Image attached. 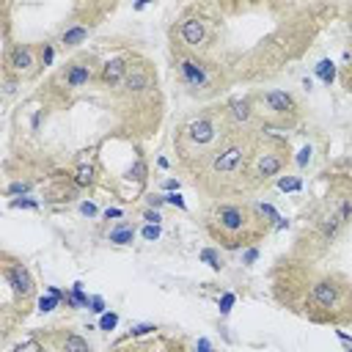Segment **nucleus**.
<instances>
[{
  "label": "nucleus",
  "mask_w": 352,
  "mask_h": 352,
  "mask_svg": "<svg viewBox=\"0 0 352 352\" xmlns=\"http://www.w3.org/2000/svg\"><path fill=\"white\" fill-rule=\"evenodd\" d=\"M215 220L220 223V228H226V231H237V228L245 226V212L240 207H220L217 215H215Z\"/></svg>",
  "instance_id": "obj_1"
},
{
  "label": "nucleus",
  "mask_w": 352,
  "mask_h": 352,
  "mask_svg": "<svg viewBox=\"0 0 352 352\" xmlns=\"http://www.w3.org/2000/svg\"><path fill=\"white\" fill-rule=\"evenodd\" d=\"M187 138L193 140V143H209V140L215 138V124L207 121V118L193 121V124L187 127Z\"/></svg>",
  "instance_id": "obj_2"
},
{
  "label": "nucleus",
  "mask_w": 352,
  "mask_h": 352,
  "mask_svg": "<svg viewBox=\"0 0 352 352\" xmlns=\"http://www.w3.org/2000/svg\"><path fill=\"white\" fill-rule=\"evenodd\" d=\"M6 278L11 281V286H14L17 292H22V295H30V292H33V281H30V275H28V270L25 267H8Z\"/></svg>",
  "instance_id": "obj_3"
},
{
  "label": "nucleus",
  "mask_w": 352,
  "mask_h": 352,
  "mask_svg": "<svg viewBox=\"0 0 352 352\" xmlns=\"http://www.w3.org/2000/svg\"><path fill=\"white\" fill-rule=\"evenodd\" d=\"M242 160V149L240 146H228L223 154H217V160H215V171H234L237 165H240Z\"/></svg>",
  "instance_id": "obj_4"
},
{
  "label": "nucleus",
  "mask_w": 352,
  "mask_h": 352,
  "mask_svg": "<svg viewBox=\"0 0 352 352\" xmlns=\"http://www.w3.org/2000/svg\"><path fill=\"white\" fill-rule=\"evenodd\" d=\"M182 75H185V80L193 85V88H198V85L207 83V72L201 69L198 63H193V61H182Z\"/></svg>",
  "instance_id": "obj_5"
},
{
  "label": "nucleus",
  "mask_w": 352,
  "mask_h": 352,
  "mask_svg": "<svg viewBox=\"0 0 352 352\" xmlns=\"http://www.w3.org/2000/svg\"><path fill=\"white\" fill-rule=\"evenodd\" d=\"M182 36H185L187 44L198 47V44L204 42V25H201L198 20H187L185 25H182Z\"/></svg>",
  "instance_id": "obj_6"
},
{
  "label": "nucleus",
  "mask_w": 352,
  "mask_h": 352,
  "mask_svg": "<svg viewBox=\"0 0 352 352\" xmlns=\"http://www.w3.org/2000/svg\"><path fill=\"white\" fill-rule=\"evenodd\" d=\"M314 303H319L322 308H330L336 303V289H333L330 283H317L314 286Z\"/></svg>",
  "instance_id": "obj_7"
},
{
  "label": "nucleus",
  "mask_w": 352,
  "mask_h": 352,
  "mask_svg": "<svg viewBox=\"0 0 352 352\" xmlns=\"http://www.w3.org/2000/svg\"><path fill=\"white\" fill-rule=\"evenodd\" d=\"M256 168H259V176H272V173L281 171V157L278 154H262Z\"/></svg>",
  "instance_id": "obj_8"
},
{
  "label": "nucleus",
  "mask_w": 352,
  "mask_h": 352,
  "mask_svg": "<svg viewBox=\"0 0 352 352\" xmlns=\"http://www.w3.org/2000/svg\"><path fill=\"white\" fill-rule=\"evenodd\" d=\"M267 105L272 108L275 113H286L295 108V102H292L289 94H283V91H272V94H267Z\"/></svg>",
  "instance_id": "obj_9"
},
{
  "label": "nucleus",
  "mask_w": 352,
  "mask_h": 352,
  "mask_svg": "<svg viewBox=\"0 0 352 352\" xmlns=\"http://www.w3.org/2000/svg\"><path fill=\"white\" fill-rule=\"evenodd\" d=\"M121 75H124V61H118V58H113V61L105 63V69H102V80L105 83H118L121 80Z\"/></svg>",
  "instance_id": "obj_10"
},
{
  "label": "nucleus",
  "mask_w": 352,
  "mask_h": 352,
  "mask_svg": "<svg viewBox=\"0 0 352 352\" xmlns=\"http://www.w3.org/2000/svg\"><path fill=\"white\" fill-rule=\"evenodd\" d=\"M11 66H14L17 72H25L33 66V58H30V50L28 47H17L14 53H11Z\"/></svg>",
  "instance_id": "obj_11"
},
{
  "label": "nucleus",
  "mask_w": 352,
  "mask_h": 352,
  "mask_svg": "<svg viewBox=\"0 0 352 352\" xmlns=\"http://www.w3.org/2000/svg\"><path fill=\"white\" fill-rule=\"evenodd\" d=\"M127 88L130 91L149 88V75H146V72H130V77H127Z\"/></svg>",
  "instance_id": "obj_12"
},
{
  "label": "nucleus",
  "mask_w": 352,
  "mask_h": 352,
  "mask_svg": "<svg viewBox=\"0 0 352 352\" xmlns=\"http://www.w3.org/2000/svg\"><path fill=\"white\" fill-rule=\"evenodd\" d=\"M85 36H88V30H85V28H69L66 33H63V39H61V42L66 44V47H75V44H80V42H83Z\"/></svg>",
  "instance_id": "obj_13"
},
{
  "label": "nucleus",
  "mask_w": 352,
  "mask_h": 352,
  "mask_svg": "<svg viewBox=\"0 0 352 352\" xmlns=\"http://www.w3.org/2000/svg\"><path fill=\"white\" fill-rule=\"evenodd\" d=\"M88 77H91V72L85 69V66H75V69L69 72V85L72 88H77V85L88 83Z\"/></svg>",
  "instance_id": "obj_14"
},
{
  "label": "nucleus",
  "mask_w": 352,
  "mask_h": 352,
  "mask_svg": "<svg viewBox=\"0 0 352 352\" xmlns=\"http://www.w3.org/2000/svg\"><path fill=\"white\" fill-rule=\"evenodd\" d=\"M91 182H94V168L91 165H80L77 168V173H75V185L85 187V185H91Z\"/></svg>",
  "instance_id": "obj_15"
},
{
  "label": "nucleus",
  "mask_w": 352,
  "mask_h": 352,
  "mask_svg": "<svg viewBox=\"0 0 352 352\" xmlns=\"http://www.w3.org/2000/svg\"><path fill=\"white\" fill-rule=\"evenodd\" d=\"M317 75L322 77L325 83H330L333 77H336V66H333L330 61H319V66H317Z\"/></svg>",
  "instance_id": "obj_16"
},
{
  "label": "nucleus",
  "mask_w": 352,
  "mask_h": 352,
  "mask_svg": "<svg viewBox=\"0 0 352 352\" xmlns=\"http://www.w3.org/2000/svg\"><path fill=\"white\" fill-rule=\"evenodd\" d=\"M66 352H88V344H85V338L69 336V338H66Z\"/></svg>",
  "instance_id": "obj_17"
},
{
  "label": "nucleus",
  "mask_w": 352,
  "mask_h": 352,
  "mask_svg": "<svg viewBox=\"0 0 352 352\" xmlns=\"http://www.w3.org/2000/svg\"><path fill=\"white\" fill-rule=\"evenodd\" d=\"M110 242H118V245H127V242H132V228H116V231H110Z\"/></svg>",
  "instance_id": "obj_18"
},
{
  "label": "nucleus",
  "mask_w": 352,
  "mask_h": 352,
  "mask_svg": "<svg viewBox=\"0 0 352 352\" xmlns=\"http://www.w3.org/2000/svg\"><path fill=\"white\" fill-rule=\"evenodd\" d=\"M231 113H234V118L245 121V118L250 116V110H248V102H234V105H231Z\"/></svg>",
  "instance_id": "obj_19"
},
{
  "label": "nucleus",
  "mask_w": 352,
  "mask_h": 352,
  "mask_svg": "<svg viewBox=\"0 0 352 352\" xmlns=\"http://www.w3.org/2000/svg\"><path fill=\"white\" fill-rule=\"evenodd\" d=\"M201 259H204V262L209 264V267L212 270H220V259H217V253H215V250H201Z\"/></svg>",
  "instance_id": "obj_20"
},
{
  "label": "nucleus",
  "mask_w": 352,
  "mask_h": 352,
  "mask_svg": "<svg viewBox=\"0 0 352 352\" xmlns=\"http://www.w3.org/2000/svg\"><path fill=\"white\" fill-rule=\"evenodd\" d=\"M116 325H118L116 314H102V319H99V327H102V330H113Z\"/></svg>",
  "instance_id": "obj_21"
},
{
  "label": "nucleus",
  "mask_w": 352,
  "mask_h": 352,
  "mask_svg": "<svg viewBox=\"0 0 352 352\" xmlns=\"http://www.w3.org/2000/svg\"><path fill=\"white\" fill-rule=\"evenodd\" d=\"M58 300H61V297H55V295L42 297V300H39V311H53V308L58 305Z\"/></svg>",
  "instance_id": "obj_22"
},
{
  "label": "nucleus",
  "mask_w": 352,
  "mask_h": 352,
  "mask_svg": "<svg viewBox=\"0 0 352 352\" xmlns=\"http://www.w3.org/2000/svg\"><path fill=\"white\" fill-rule=\"evenodd\" d=\"M14 352H44V350H42V344H39V341H25V344H20Z\"/></svg>",
  "instance_id": "obj_23"
},
{
  "label": "nucleus",
  "mask_w": 352,
  "mask_h": 352,
  "mask_svg": "<svg viewBox=\"0 0 352 352\" xmlns=\"http://www.w3.org/2000/svg\"><path fill=\"white\" fill-rule=\"evenodd\" d=\"M157 237H160V226L149 223V226L143 228V240H149V242H152V240H157Z\"/></svg>",
  "instance_id": "obj_24"
},
{
  "label": "nucleus",
  "mask_w": 352,
  "mask_h": 352,
  "mask_svg": "<svg viewBox=\"0 0 352 352\" xmlns=\"http://www.w3.org/2000/svg\"><path fill=\"white\" fill-rule=\"evenodd\" d=\"M278 185H281V190H300L303 182H300V179H281Z\"/></svg>",
  "instance_id": "obj_25"
},
{
  "label": "nucleus",
  "mask_w": 352,
  "mask_h": 352,
  "mask_svg": "<svg viewBox=\"0 0 352 352\" xmlns=\"http://www.w3.org/2000/svg\"><path fill=\"white\" fill-rule=\"evenodd\" d=\"M231 305H234V295H223V300H220V314H228V311H231Z\"/></svg>",
  "instance_id": "obj_26"
},
{
  "label": "nucleus",
  "mask_w": 352,
  "mask_h": 352,
  "mask_svg": "<svg viewBox=\"0 0 352 352\" xmlns=\"http://www.w3.org/2000/svg\"><path fill=\"white\" fill-rule=\"evenodd\" d=\"M165 201H168V204H173V207H182V209H185V198H182L179 193H168Z\"/></svg>",
  "instance_id": "obj_27"
},
{
  "label": "nucleus",
  "mask_w": 352,
  "mask_h": 352,
  "mask_svg": "<svg viewBox=\"0 0 352 352\" xmlns=\"http://www.w3.org/2000/svg\"><path fill=\"white\" fill-rule=\"evenodd\" d=\"M154 330V325H135V327H132V336H143V333H152Z\"/></svg>",
  "instance_id": "obj_28"
},
{
  "label": "nucleus",
  "mask_w": 352,
  "mask_h": 352,
  "mask_svg": "<svg viewBox=\"0 0 352 352\" xmlns=\"http://www.w3.org/2000/svg\"><path fill=\"white\" fill-rule=\"evenodd\" d=\"M91 311H94V314H102L105 311V300L102 297H91Z\"/></svg>",
  "instance_id": "obj_29"
},
{
  "label": "nucleus",
  "mask_w": 352,
  "mask_h": 352,
  "mask_svg": "<svg viewBox=\"0 0 352 352\" xmlns=\"http://www.w3.org/2000/svg\"><path fill=\"white\" fill-rule=\"evenodd\" d=\"M308 160H311V149H303L297 154V165H308Z\"/></svg>",
  "instance_id": "obj_30"
},
{
  "label": "nucleus",
  "mask_w": 352,
  "mask_h": 352,
  "mask_svg": "<svg viewBox=\"0 0 352 352\" xmlns=\"http://www.w3.org/2000/svg\"><path fill=\"white\" fill-rule=\"evenodd\" d=\"M80 212H83L85 217H94V215H97V207H94V204H88V201H85L83 207H80Z\"/></svg>",
  "instance_id": "obj_31"
},
{
  "label": "nucleus",
  "mask_w": 352,
  "mask_h": 352,
  "mask_svg": "<svg viewBox=\"0 0 352 352\" xmlns=\"http://www.w3.org/2000/svg\"><path fill=\"white\" fill-rule=\"evenodd\" d=\"M8 193H28V185L25 182H14V185L8 187Z\"/></svg>",
  "instance_id": "obj_32"
},
{
  "label": "nucleus",
  "mask_w": 352,
  "mask_h": 352,
  "mask_svg": "<svg viewBox=\"0 0 352 352\" xmlns=\"http://www.w3.org/2000/svg\"><path fill=\"white\" fill-rule=\"evenodd\" d=\"M198 352H212V344H209L207 338H198V347H195Z\"/></svg>",
  "instance_id": "obj_33"
},
{
  "label": "nucleus",
  "mask_w": 352,
  "mask_h": 352,
  "mask_svg": "<svg viewBox=\"0 0 352 352\" xmlns=\"http://www.w3.org/2000/svg\"><path fill=\"white\" fill-rule=\"evenodd\" d=\"M42 61H44V66H47V63L53 61V50H50V47H44V53H42Z\"/></svg>",
  "instance_id": "obj_34"
},
{
  "label": "nucleus",
  "mask_w": 352,
  "mask_h": 352,
  "mask_svg": "<svg viewBox=\"0 0 352 352\" xmlns=\"http://www.w3.org/2000/svg\"><path fill=\"white\" fill-rule=\"evenodd\" d=\"M14 207H30V209H33L36 201H28V198H25V201H14Z\"/></svg>",
  "instance_id": "obj_35"
},
{
  "label": "nucleus",
  "mask_w": 352,
  "mask_h": 352,
  "mask_svg": "<svg viewBox=\"0 0 352 352\" xmlns=\"http://www.w3.org/2000/svg\"><path fill=\"white\" fill-rule=\"evenodd\" d=\"M105 217H108V220H110V217H121V209H108Z\"/></svg>",
  "instance_id": "obj_36"
},
{
  "label": "nucleus",
  "mask_w": 352,
  "mask_h": 352,
  "mask_svg": "<svg viewBox=\"0 0 352 352\" xmlns=\"http://www.w3.org/2000/svg\"><path fill=\"white\" fill-rule=\"evenodd\" d=\"M146 220H149V223H154V226H157L160 215H157V212H146Z\"/></svg>",
  "instance_id": "obj_37"
},
{
  "label": "nucleus",
  "mask_w": 352,
  "mask_h": 352,
  "mask_svg": "<svg viewBox=\"0 0 352 352\" xmlns=\"http://www.w3.org/2000/svg\"><path fill=\"white\" fill-rule=\"evenodd\" d=\"M162 201H165V198H160V195H152V198H149V204H152V207H162Z\"/></svg>",
  "instance_id": "obj_38"
},
{
  "label": "nucleus",
  "mask_w": 352,
  "mask_h": 352,
  "mask_svg": "<svg viewBox=\"0 0 352 352\" xmlns=\"http://www.w3.org/2000/svg\"><path fill=\"white\" fill-rule=\"evenodd\" d=\"M256 256H259L256 250H248V253H245V262H256Z\"/></svg>",
  "instance_id": "obj_39"
},
{
  "label": "nucleus",
  "mask_w": 352,
  "mask_h": 352,
  "mask_svg": "<svg viewBox=\"0 0 352 352\" xmlns=\"http://www.w3.org/2000/svg\"><path fill=\"white\" fill-rule=\"evenodd\" d=\"M350 352H352V350H350Z\"/></svg>",
  "instance_id": "obj_40"
}]
</instances>
